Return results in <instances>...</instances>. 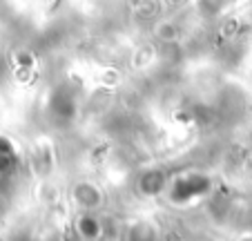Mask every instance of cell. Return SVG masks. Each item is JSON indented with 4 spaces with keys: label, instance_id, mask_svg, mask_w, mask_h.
<instances>
[{
    "label": "cell",
    "instance_id": "8",
    "mask_svg": "<svg viewBox=\"0 0 252 241\" xmlns=\"http://www.w3.org/2000/svg\"><path fill=\"white\" fill-rule=\"evenodd\" d=\"M239 241H252V232H248V235H243Z\"/></svg>",
    "mask_w": 252,
    "mask_h": 241
},
{
    "label": "cell",
    "instance_id": "4",
    "mask_svg": "<svg viewBox=\"0 0 252 241\" xmlns=\"http://www.w3.org/2000/svg\"><path fill=\"white\" fill-rule=\"evenodd\" d=\"M76 228H78V235H81L83 239H87V241H96L100 237V232H103L100 221L96 219L94 212H83L81 217H78V221H76Z\"/></svg>",
    "mask_w": 252,
    "mask_h": 241
},
{
    "label": "cell",
    "instance_id": "7",
    "mask_svg": "<svg viewBox=\"0 0 252 241\" xmlns=\"http://www.w3.org/2000/svg\"><path fill=\"white\" fill-rule=\"evenodd\" d=\"M165 7H172V9H179V7H183L188 2V0H161Z\"/></svg>",
    "mask_w": 252,
    "mask_h": 241
},
{
    "label": "cell",
    "instance_id": "5",
    "mask_svg": "<svg viewBox=\"0 0 252 241\" xmlns=\"http://www.w3.org/2000/svg\"><path fill=\"white\" fill-rule=\"evenodd\" d=\"M230 0H196V14L203 20H217L225 9Z\"/></svg>",
    "mask_w": 252,
    "mask_h": 241
},
{
    "label": "cell",
    "instance_id": "6",
    "mask_svg": "<svg viewBox=\"0 0 252 241\" xmlns=\"http://www.w3.org/2000/svg\"><path fill=\"white\" fill-rule=\"evenodd\" d=\"M141 190H145L148 194H157L163 190V174L161 172H150L141 179Z\"/></svg>",
    "mask_w": 252,
    "mask_h": 241
},
{
    "label": "cell",
    "instance_id": "1",
    "mask_svg": "<svg viewBox=\"0 0 252 241\" xmlns=\"http://www.w3.org/2000/svg\"><path fill=\"white\" fill-rule=\"evenodd\" d=\"M71 199H74V204L83 210V212H94L103 206L105 201V194L100 190V185H96L94 181H76V183L71 185Z\"/></svg>",
    "mask_w": 252,
    "mask_h": 241
},
{
    "label": "cell",
    "instance_id": "3",
    "mask_svg": "<svg viewBox=\"0 0 252 241\" xmlns=\"http://www.w3.org/2000/svg\"><path fill=\"white\" fill-rule=\"evenodd\" d=\"M152 34L161 45H176L183 38L181 25L170 18H158L157 23L152 25Z\"/></svg>",
    "mask_w": 252,
    "mask_h": 241
},
{
    "label": "cell",
    "instance_id": "2",
    "mask_svg": "<svg viewBox=\"0 0 252 241\" xmlns=\"http://www.w3.org/2000/svg\"><path fill=\"white\" fill-rule=\"evenodd\" d=\"M194 190L196 192H205L208 190V179L201 174H188L183 179H176V183L172 185V199L176 204H186L194 197Z\"/></svg>",
    "mask_w": 252,
    "mask_h": 241
}]
</instances>
